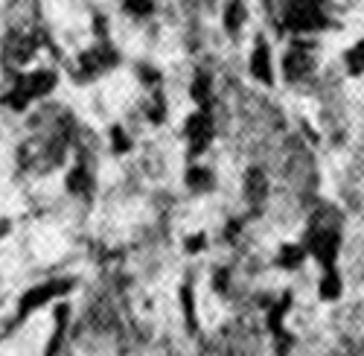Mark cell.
Instances as JSON below:
<instances>
[{
  "instance_id": "obj_1",
  "label": "cell",
  "mask_w": 364,
  "mask_h": 356,
  "mask_svg": "<svg viewBox=\"0 0 364 356\" xmlns=\"http://www.w3.org/2000/svg\"><path fill=\"white\" fill-rule=\"evenodd\" d=\"M68 289H70V281H53V283H44V286L29 289L23 298H21V315H26V313H33L36 307L53 301L55 295H65Z\"/></svg>"
},
{
  "instance_id": "obj_2",
  "label": "cell",
  "mask_w": 364,
  "mask_h": 356,
  "mask_svg": "<svg viewBox=\"0 0 364 356\" xmlns=\"http://www.w3.org/2000/svg\"><path fill=\"white\" fill-rule=\"evenodd\" d=\"M210 137H213V120H210V114L201 108L187 120V140H190L193 155H198L204 150V146L210 143Z\"/></svg>"
},
{
  "instance_id": "obj_3",
  "label": "cell",
  "mask_w": 364,
  "mask_h": 356,
  "mask_svg": "<svg viewBox=\"0 0 364 356\" xmlns=\"http://www.w3.org/2000/svg\"><path fill=\"white\" fill-rule=\"evenodd\" d=\"M312 70H315V58H312V53H309V47H294L289 56H286V76H289V82H303L306 76H312Z\"/></svg>"
},
{
  "instance_id": "obj_4",
  "label": "cell",
  "mask_w": 364,
  "mask_h": 356,
  "mask_svg": "<svg viewBox=\"0 0 364 356\" xmlns=\"http://www.w3.org/2000/svg\"><path fill=\"white\" fill-rule=\"evenodd\" d=\"M251 73H254L259 82H265V85L274 82V65H271V53H268L265 44H257V50H254V56H251Z\"/></svg>"
},
{
  "instance_id": "obj_5",
  "label": "cell",
  "mask_w": 364,
  "mask_h": 356,
  "mask_svg": "<svg viewBox=\"0 0 364 356\" xmlns=\"http://www.w3.org/2000/svg\"><path fill=\"white\" fill-rule=\"evenodd\" d=\"M245 196H248V201L257 204V207L265 201V196H268V178H265L259 169H251V172H248V178H245Z\"/></svg>"
},
{
  "instance_id": "obj_6",
  "label": "cell",
  "mask_w": 364,
  "mask_h": 356,
  "mask_svg": "<svg viewBox=\"0 0 364 356\" xmlns=\"http://www.w3.org/2000/svg\"><path fill=\"white\" fill-rule=\"evenodd\" d=\"M210 184H213V175H210V169L193 167L187 172V187H193V190H210Z\"/></svg>"
},
{
  "instance_id": "obj_7",
  "label": "cell",
  "mask_w": 364,
  "mask_h": 356,
  "mask_svg": "<svg viewBox=\"0 0 364 356\" xmlns=\"http://www.w3.org/2000/svg\"><path fill=\"white\" fill-rule=\"evenodd\" d=\"M87 187H90L87 169H85V167H76V169L68 175V190H70V193H87Z\"/></svg>"
},
{
  "instance_id": "obj_8",
  "label": "cell",
  "mask_w": 364,
  "mask_h": 356,
  "mask_svg": "<svg viewBox=\"0 0 364 356\" xmlns=\"http://www.w3.org/2000/svg\"><path fill=\"white\" fill-rule=\"evenodd\" d=\"M129 9L134 12V15H149L151 12V0H129Z\"/></svg>"
}]
</instances>
